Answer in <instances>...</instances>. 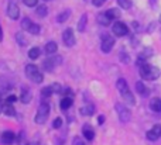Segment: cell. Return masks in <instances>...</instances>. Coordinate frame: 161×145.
Returning a JSON list of instances; mask_svg holds the SVG:
<instances>
[{
    "mask_svg": "<svg viewBox=\"0 0 161 145\" xmlns=\"http://www.w3.org/2000/svg\"><path fill=\"white\" fill-rule=\"evenodd\" d=\"M116 87H117V90L120 92L122 97L125 99L126 103L130 104V106H134V104H136V99H134L133 93L130 92V89H129V86H127V82H126L125 79L120 78L119 80H117V83H116Z\"/></svg>",
    "mask_w": 161,
    "mask_h": 145,
    "instance_id": "cell-1",
    "label": "cell"
},
{
    "mask_svg": "<svg viewBox=\"0 0 161 145\" xmlns=\"http://www.w3.org/2000/svg\"><path fill=\"white\" fill-rule=\"evenodd\" d=\"M140 76L144 80H156L160 76V69L157 66H153V65L144 64L140 66Z\"/></svg>",
    "mask_w": 161,
    "mask_h": 145,
    "instance_id": "cell-2",
    "label": "cell"
},
{
    "mask_svg": "<svg viewBox=\"0 0 161 145\" xmlns=\"http://www.w3.org/2000/svg\"><path fill=\"white\" fill-rule=\"evenodd\" d=\"M25 76H27L31 82H34V83H41L42 79H44L42 73L40 72V69L36 65H27V66H25Z\"/></svg>",
    "mask_w": 161,
    "mask_h": 145,
    "instance_id": "cell-3",
    "label": "cell"
},
{
    "mask_svg": "<svg viewBox=\"0 0 161 145\" xmlns=\"http://www.w3.org/2000/svg\"><path fill=\"white\" fill-rule=\"evenodd\" d=\"M48 116H50V104H48L47 101H44V103L40 104L34 120H36L37 124H44L45 121L48 120Z\"/></svg>",
    "mask_w": 161,
    "mask_h": 145,
    "instance_id": "cell-4",
    "label": "cell"
},
{
    "mask_svg": "<svg viewBox=\"0 0 161 145\" xmlns=\"http://www.w3.org/2000/svg\"><path fill=\"white\" fill-rule=\"evenodd\" d=\"M114 109H116V113H117V116H119V120L122 121V123H129V121H130L131 113H130V110L125 106V104L116 103Z\"/></svg>",
    "mask_w": 161,
    "mask_h": 145,
    "instance_id": "cell-5",
    "label": "cell"
},
{
    "mask_svg": "<svg viewBox=\"0 0 161 145\" xmlns=\"http://www.w3.org/2000/svg\"><path fill=\"white\" fill-rule=\"evenodd\" d=\"M61 62H62L61 56H59V55H54V56L47 58L44 62H42V68H44V70H47V72H53V70L55 69V68L58 66Z\"/></svg>",
    "mask_w": 161,
    "mask_h": 145,
    "instance_id": "cell-6",
    "label": "cell"
},
{
    "mask_svg": "<svg viewBox=\"0 0 161 145\" xmlns=\"http://www.w3.org/2000/svg\"><path fill=\"white\" fill-rule=\"evenodd\" d=\"M114 47V38L110 34H103L102 35V41H100V49L105 54L110 52Z\"/></svg>",
    "mask_w": 161,
    "mask_h": 145,
    "instance_id": "cell-7",
    "label": "cell"
},
{
    "mask_svg": "<svg viewBox=\"0 0 161 145\" xmlns=\"http://www.w3.org/2000/svg\"><path fill=\"white\" fill-rule=\"evenodd\" d=\"M21 27H23V30H25L27 33H30V34H33V35H37V34H40V25L38 24H36V23H33L30 18H23V21H21Z\"/></svg>",
    "mask_w": 161,
    "mask_h": 145,
    "instance_id": "cell-8",
    "label": "cell"
},
{
    "mask_svg": "<svg viewBox=\"0 0 161 145\" xmlns=\"http://www.w3.org/2000/svg\"><path fill=\"white\" fill-rule=\"evenodd\" d=\"M7 16L11 20H17L20 16V7H19V2L17 0H8L7 4Z\"/></svg>",
    "mask_w": 161,
    "mask_h": 145,
    "instance_id": "cell-9",
    "label": "cell"
},
{
    "mask_svg": "<svg viewBox=\"0 0 161 145\" xmlns=\"http://www.w3.org/2000/svg\"><path fill=\"white\" fill-rule=\"evenodd\" d=\"M62 41H64L65 47L71 48L75 45L76 39H75V35H74V30L72 28H67V30L64 31V34H62Z\"/></svg>",
    "mask_w": 161,
    "mask_h": 145,
    "instance_id": "cell-10",
    "label": "cell"
},
{
    "mask_svg": "<svg viewBox=\"0 0 161 145\" xmlns=\"http://www.w3.org/2000/svg\"><path fill=\"white\" fill-rule=\"evenodd\" d=\"M112 31H113V34L116 37H125V35H127L129 28H127V25H126L125 23L116 21L113 24V27H112Z\"/></svg>",
    "mask_w": 161,
    "mask_h": 145,
    "instance_id": "cell-11",
    "label": "cell"
},
{
    "mask_svg": "<svg viewBox=\"0 0 161 145\" xmlns=\"http://www.w3.org/2000/svg\"><path fill=\"white\" fill-rule=\"evenodd\" d=\"M0 141H2L3 145H13L14 141H16V135H14L13 131H4L0 137Z\"/></svg>",
    "mask_w": 161,
    "mask_h": 145,
    "instance_id": "cell-12",
    "label": "cell"
},
{
    "mask_svg": "<svg viewBox=\"0 0 161 145\" xmlns=\"http://www.w3.org/2000/svg\"><path fill=\"white\" fill-rule=\"evenodd\" d=\"M161 137V126L160 124H156L150 131H147V138L150 141H157Z\"/></svg>",
    "mask_w": 161,
    "mask_h": 145,
    "instance_id": "cell-13",
    "label": "cell"
},
{
    "mask_svg": "<svg viewBox=\"0 0 161 145\" xmlns=\"http://www.w3.org/2000/svg\"><path fill=\"white\" fill-rule=\"evenodd\" d=\"M31 99H33V93H31V90L28 89L27 86H23L21 95H20V101L24 103V104H28L31 101Z\"/></svg>",
    "mask_w": 161,
    "mask_h": 145,
    "instance_id": "cell-14",
    "label": "cell"
},
{
    "mask_svg": "<svg viewBox=\"0 0 161 145\" xmlns=\"http://www.w3.org/2000/svg\"><path fill=\"white\" fill-rule=\"evenodd\" d=\"M82 132H83V137H85L88 141H92L95 138V131L89 124H85V126L82 127Z\"/></svg>",
    "mask_w": 161,
    "mask_h": 145,
    "instance_id": "cell-15",
    "label": "cell"
},
{
    "mask_svg": "<svg viewBox=\"0 0 161 145\" xmlns=\"http://www.w3.org/2000/svg\"><path fill=\"white\" fill-rule=\"evenodd\" d=\"M150 109L156 113L161 111V97H154L150 100Z\"/></svg>",
    "mask_w": 161,
    "mask_h": 145,
    "instance_id": "cell-16",
    "label": "cell"
},
{
    "mask_svg": "<svg viewBox=\"0 0 161 145\" xmlns=\"http://www.w3.org/2000/svg\"><path fill=\"white\" fill-rule=\"evenodd\" d=\"M57 49H58V45L54 41L47 42V45H45V52H47L48 55H54V54L57 52Z\"/></svg>",
    "mask_w": 161,
    "mask_h": 145,
    "instance_id": "cell-17",
    "label": "cell"
},
{
    "mask_svg": "<svg viewBox=\"0 0 161 145\" xmlns=\"http://www.w3.org/2000/svg\"><path fill=\"white\" fill-rule=\"evenodd\" d=\"M136 90H137V93L142 95V96H147L148 95V89H147V86H146L143 82H137L136 83Z\"/></svg>",
    "mask_w": 161,
    "mask_h": 145,
    "instance_id": "cell-18",
    "label": "cell"
},
{
    "mask_svg": "<svg viewBox=\"0 0 161 145\" xmlns=\"http://www.w3.org/2000/svg\"><path fill=\"white\" fill-rule=\"evenodd\" d=\"M86 24H88V16L86 14H82L79 18V23H78V31L79 33H83L86 28Z\"/></svg>",
    "mask_w": 161,
    "mask_h": 145,
    "instance_id": "cell-19",
    "label": "cell"
},
{
    "mask_svg": "<svg viewBox=\"0 0 161 145\" xmlns=\"http://www.w3.org/2000/svg\"><path fill=\"white\" fill-rule=\"evenodd\" d=\"M95 113V106L93 104H88V106H83L80 109V114L82 116H92Z\"/></svg>",
    "mask_w": 161,
    "mask_h": 145,
    "instance_id": "cell-20",
    "label": "cell"
},
{
    "mask_svg": "<svg viewBox=\"0 0 161 145\" xmlns=\"http://www.w3.org/2000/svg\"><path fill=\"white\" fill-rule=\"evenodd\" d=\"M105 13L110 20H117L120 17V11L117 10V8H109V10L105 11Z\"/></svg>",
    "mask_w": 161,
    "mask_h": 145,
    "instance_id": "cell-21",
    "label": "cell"
},
{
    "mask_svg": "<svg viewBox=\"0 0 161 145\" xmlns=\"http://www.w3.org/2000/svg\"><path fill=\"white\" fill-rule=\"evenodd\" d=\"M59 106H61V110H62V111L68 110L71 106H72V97H64V99L61 100V104H59Z\"/></svg>",
    "mask_w": 161,
    "mask_h": 145,
    "instance_id": "cell-22",
    "label": "cell"
},
{
    "mask_svg": "<svg viewBox=\"0 0 161 145\" xmlns=\"http://www.w3.org/2000/svg\"><path fill=\"white\" fill-rule=\"evenodd\" d=\"M97 21H99V24H102V25H109L112 23V20L106 16V13H100L99 16H97Z\"/></svg>",
    "mask_w": 161,
    "mask_h": 145,
    "instance_id": "cell-23",
    "label": "cell"
},
{
    "mask_svg": "<svg viewBox=\"0 0 161 145\" xmlns=\"http://www.w3.org/2000/svg\"><path fill=\"white\" fill-rule=\"evenodd\" d=\"M3 113H4L6 116H14L16 114V110L11 106V103H6L4 106H3Z\"/></svg>",
    "mask_w": 161,
    "mask_h": 145,
    "instance_id": "cell-24",
    "label": "cell"
},
{
    "mask_svg": "<svg viewBox=\"0 0 161 145\" xmlns=\"http://www.w3.org/2000/svg\"><path fill=\"white\" fill-rule=\"evenodd\" d=\"M36 13H37V16H38V17H45V16H47V13H48L47 6H45V4L38 6V7H37V10H36Z\"/></svg>",
    "mask_w": 161,
    "mask_h": 145,
    "instance_id": "cell-25",
    "label": "cell"
},
{
    "mask_svg": "<svg viewBox=\"0 0 161 145\" xmlns=\"http://www.w3.org/2000/svg\"><path fill=\"white\" fill-rule=\"evenodd\" d=\"M69 14H71V11H69V10L62 11V13L59 14L58 17H57V21H58V23H65L68 18H69Z\"/></svg>",
    "mask_w": 161,
    "mask_h": 145,
    "instance_id": "cell-26",
    "label": "cell"
},
{
    "mask_svg": "<svg viewBox=\"0 0 161 145\" xmlns=\"http://www.w3.org/2000/svg\"><path fill=\"white\" fill-rule=\"evenodd\" d=\"M40 54H41V51H40V48H37V47L31 48V49L28 51V56H30V59H37L40 56Z\"/></svg>",
    "mask_w": 161,
    "mask_h": 145,
    "instance_id": "cell-27",
    "label": "cell"
},
{
    "mask_svg": "<svg viewBox=\"0 0 161 145\" xmlns=\"http://www.w3.org/2000/svg\"><path fill=\"white\" fill-rule=\"evenodd\" d=\"M17 145H28V141H27V137H25L24 132H20V135L17 137Z\"/></svg>",
    "mask_w": 161,
    "mask_h": 145,
    "instance_id": "cell-28",
    "label": "cell"
},
{
    "mask_svg": "<svg viewBox=\"0 0 161 145\" xmlns=\"http://www.w3.org/2000/svg\"><path fill=\"white\" fill-rule=\"evenodd\" d=\"M117 3H119V6L122 8H125V10H129V8L131 7V0H117Z\"/></svg>",
    "mask_w": 161,
    "mask_h": 145,
    "instance_id": "cell-29",
    "label": "cell"
},
{
    "mask_svg": "<svg viewBox=\"0 0 161 145\" xmlns=\"http://www.w3.org/2000/svg\"><path fill=\"white\" fill-rule=\"evenodd\" d=\"M53 93L54 92H53V89H51V86H47V87H44V89L41 90V96H42V97H45V99H48L51 95H53Z\"/></svg>",
    "mask_w": 161,
    "mask_h": 145,
    "instance_id": "cell-30",
    "label": "cell"
},
{
    "mask_svg": "<svg viewBox=\"0 0 161 145\" xmlns=\"http://www.w3.org/2000/svg\"><path fill=\"white\" fill-rule=\"evenodd\" d=\"M16 39H17V42H19L21 47H24V45H27V39L24 38V35L23 34H20V33H17L16 34Z\"/></svg>",
    "mask_w": 161,
    "mask_h": 145,
    "instance_id": "cell-31",
    "label": "cell"
},
{
    "mask_svg": "<svg viewBox=\"0 0 161 145\" xmlns=\"http://www.w3.org/2000/svg\"><path fill=\"white\" fill-rule=\"evenodd\" d=\"M51 89H53L54 93H62V87H61V85H59V83L51 85Z\"/></svg>",
    "mask_w": 161,
    "mask_h": 145,
    "instance_id": "cell-32",
    "label": "cell"
},
{
    "mask_svg": "<svg viewBox=\"0 0 161 145\" xmlns=\"http://www.w3.org/2000/svg\"><path fill=\"white\" fill-rule=\"evenodd\" d=\"M120 61H122L123 64H129V62H130V58H129V55L126 52H120Z\"/></svg>",
    "mask_w": 161,
    "mask_h": 145,
    "instance_id": "cell-33",
    "label": "cell"
},
{
    "mask_svg": "<svg viewBox=\"0 0 161 145\" xmlns=\"http://www.w3.org/2000/svg\"><path fill=\"white\" fill-rule=\"evenodd\" d=\"M62 126V120H61V118H55V120H54L53 121V128H59V127H61Z\"/></svg>",
    "mask_w": 161,
    "mask_h": 145,
    "instance_id": "cell-34",
    "label": "cell"
},
{
    "mask_svg": "<svg viewBox=\"0 0 161 145\" xmlns=\"http://www.w3.org/2000/svg\"><path fill=\"white\" fill-rule=\"evenodd\" d=\"M23 2H24V4L28 6V7H34V6H37L38 0H23Z\"/></svg>",
    "mask_w": 161,
    "mask_h": 145,
    "instance_id": "cell-35",
    "label": "cell"
},
{
    "mask_svg": "<svg viewBox=\"0 0 161 145\" xmlns=\"http://www.w3.org/2000/svg\"><path fill=\"white\" fill-rule=\"evenodd\" d=\"M105 2L106 0H92V4L96 6V7H100V6L105 4Z\"/></svg>",
    "mask_w": 161,
    "mask_h": 145,
    "instance_id": "cell-36",
    "label": "cell"
},
{
    "mask_svg": "<svg viewBox=\"0 0 161 145\" xmlns=\"http://www.w3.org/2000/svg\"><path fill=\"white\" fill-rule=\"evenodd\" d=\"M72 142H74V145H85V142L82 141V138H79V137H75V138H74Z\"/></svg>",
    "mask_w": 161,
    "mask_h": 145,
    "instance_id": "cell-37",
    "label": "cell"
},
{
    "mask_svg": "<svg viewBox=\"0 0 161 145\" xmlns=\"http://www.w3.org/2000/svg\"><path fill=\"white\" fill-rule=\"evenodd\" d=\"M103 123H105V116H99V117H97V124L102 126Z\"/></svg>",
    "mask_w": 161,
    "mask_h": 145,
    "instance_id": "cell-38",
    "label": "cell"
},
{
    "mask_svg": "<svg viewBox=\"0 0 161 145\" xmlns=\"http://www.w3.org/2000/svg\"><path fill=\"white\" fill-rule=\"evenodd\" d=\"M16 100H17L16 96H8L7 97V103H13V101H16Z\"/></svg>",
    "mask_w": 161,
    "mask_h": 145,
    "instance_id": "cell-39",
    "label": "cell"
},
{
    "mask_svg": "<svg viewBox=\"0 0 161 145\" xmlns=\"http://www.w3.org/2000/svg\"><path fill=\"white\" fill-rule=\"evenodd\" d=\"M3 39V31H2V25H0V41Z\"/></svg>",
    "mask_w": 161,
    "mask_h": 145,
    "instance_id": "cell-40",
    "label": "cell"
},
{
    "mask_svg": "<svg viewBox=\"0 0 161 145\" xmlns=\"http://www.w3.org/2000/svg\"><path fill=\"white\" fill-rule=\"evenodd\" d=\"M160 23H161V16H160Z\"/></svg>",
    "mask_w": 161,
    "mask_h": 145,
    "instance_id": "cell-41",
    "label": "cell"
},
{
    "mask_svg": "<svg viewBox=\"0 0 161 145\" xmlns=\"http://www.w3.org/2000/svg\"><path fill=\"white\" fill-rule=\"evenodd\" d=\"M0 99H2V95H0Z\"/></svg>",
    "mask_w": 161,
    "mask_h": 145,
    "instance_id": "cell-42",
    "label": "cell"
}]
</instances>
